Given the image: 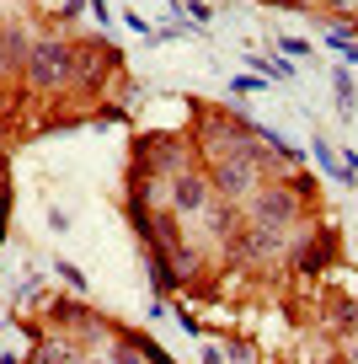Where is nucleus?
Instances as JSON below:
<instances>
[{"label": "nucleus", "mask_w": 358, "mask_h": 364, "mask_svg": "<svg viewBox=\"0 0 358 364\" xmlns=\"http://www.w3.org/2000/svg\"><path fill=\"white\" fill-rule=\"evenodd\" d=\"M192 150H198V161L219 166V161L241 156V150H257V124L251 118L214 113V107H198V118H192Z\"/></svg>", "instance_id": "nucleus-1"}, {"label": "nucleus", "mask_w": 358, "mask_h": 364, "mask_svg": "<svg viewBox=\"0 0 358 364\" xmlns=\"http://www.w3.org/2000/svg\"><path fill=\"white\" fill-rule=\"evenodd\" d=\"M241 209H246L251 225L273 230V236H289V230L305 220V198L294 193L289 182H262V188H257V193H251Z\"/></svg>", "instance_id": "nucleus-2"}, {"label": "nucleus", "mask_w": 358, "mask_h": 364, "mask_svg": "<svg viewBox=\"0 0 358 364\" xmlns=\"http://www.w3.org/2000/svg\"><path fill=\"white\" fill-rule=\"evenodd\" d=\"M27 80H33V91H43V97L75 86V43H70V38H38L33 59H27Z\"/></svg>", "instance_id": "nucleus-3"}, {"label": "nucleus", "mask_w": 358, "mask_h": 364, "mask_svg": "<svg viewBox=\"0 0 358 364\" xmlns=\"http://www.w3.org/2000/svg\"><path fill=\"white\" fill-rule=\"evenodd\" d=\"M262 171H268V150H241V156L219 161V166H209V182H214V193L230 198V204H246L251 193L262 188Z\"/></svg>", "instance_id": "nucleus-4"}, {"label": "nucleus", "mask_w": 358, "mask_h": 364, "mask_svg": "<svg viewBox=\"0 0 358 364\" xmlns=\"http://www.w3.org/2000/svg\"><path fill=\"white\" fill-rule=\"evenodd\" d=\"M112 75H124V54H118L107 38H80L75 43V91L97 97Z\"/></svg>", "instance_id": "nucleus-5"}, {"label": "nucleus", "mask_w": 358, "mask_h": 364, "mask_svg": "<svg viewBox=\"0 0 358 364\" xmlns=\"http://www.w3.org/2000/svg\"><path fill=\"white\" fill-rule=\"evenodd\" d=\"M289 268L300 279H315V273L337 268V225H315V236H305L300 247L289 252Z\"/></svg>", "instance_id": "nucleus-6"}, {"label": "nucleus", "mask_w": 358, "mask_h": 364, "mask_svg": "<svg viewBox=\"0 0 358 364\" xmlns=\"http://www.w3.org/2000/svg\"><path fill=\"white\" fill-rule=\"evenodd\" d=\"M214 198V182L203 177V171H177V177H166V209L171 215H188V220H198V209Z\"/></svg>", "instance_id": "nucleus-7"}, {"label": "nucleus", "mask_w": 358, "mask_h": 364, "mask_svg": "<svg viewBox=\"0 0 358 364\" xmlns=\"http://www.w3.org/2000/svg\"><path fill=\"white\" fill-rule=\"evenodd\" d=\"M27 59H33V38L22 22H0V80L27 75Z\"/></svg>", "instance_id": "nucleus-8"}, {"label": "nucleus", "mask_w": 358, "mask_h": 364, "mask_svg": "<svg viewBox=\"0 0 358 364\" xmlns=\"http://www.w3.org/2000/svg\"><path fill=\"white\" fill-rule=\"evenodd\" d=\"M27 364H86V353H80V343H75V338H65V332H48V338H38V343H33Z\"/></svg>", "instance_id": "nucleus-9"}, {"label": "nucleus", "mask_w": 358, "mask_h": 364, "mask_svg": "<svg viewBox=\"0 0 358 364\" xmlns=\"http://www.w3.org/2000/svg\"><path fill=\"white\" fill-rule=\"evenodd\" d=\"M145 268H150V284H156V295H171V289H182L177 262H171L161 247H145Z\"/></svg>", "instance_id": "nucleus-10"}, {"label": "nucleus", "mask_w": 358, "mask_h": 364, "mask_svg": "<svg viewBox=\"0 0 358 364\" xmlns=\"http://www.w3.org/2000/svg\"><path fill=\"white\" fill-rule=\"evenodd\" d=\"M315 161H321V171H326L332 182H347V177H353V171H347L342 161L332 156V145H326V139H315Z\"/></svg>", "instance_id": "nucleus-11"}, {"label": "nucleus", "mask_w": 358, "mask_h": 364, "mask_svg": "<svg viewBox=\"0 0 358 364\" xmlns=\"http://www.w3.org/2000/svg\"><path fill=\"white\" fill-rule=\"evenodd\" d=\"M332 91H337V107L353 113V75H347V70H337V75H332Z\"/></svg>", "instance_id": "nucleus-12"}, {"label": "nucleus", "mask_w": 358, "mask_h": 364, "mask_svg": "<svg viewBox=\"0 0 358 364\" xmlns=\"http://www.w3.org/2000/svg\"><path fill=\"white\" fill-rule=\"evenodd\" d=\"M332 327H337V332H353V327H358V300H337Z\"/></svg>", "instance_id": "nucleus-13"}, {"label": "nucleus", "mask_w": 358, "mask_h": 364, "mask_svg": "<svg viewBox=\"0 0 358 364\" xmlns=\"http://www.w3.org/2000/svg\"><path fill=\"white\" fill-rule=\"evenodd\" d=\"M283 182H289V188H294V193L305 198V204L315 198V177H310V171H294V177H283Z\"/></svg>", "instance_id": "nucleus-14"}, {"label": "nucleus", "mask_w": 358, "mask_h": 364, "mask_svg": "<svg viewBox=\"0 0 358 364\" xmlns=\"http://www.w3.org/2000/svg\"><path fill=\"white\" fill-rule=\"evenodd\" d=\"M278 48L289 59H310V43H305V38H278Z\"/></svg>", "instance_id": "nucleus-15"}, {"label": "nucleus", "mask_w": 358, "mask_h": 364, "mask_svg": "<svg viewBox=\"0 0 358 364\" xmlns=\"http://www.w3.org/2000/svg\"><path fill=\"white\" fill-rule=\"evenodd\" d=\"M59 279H65L70 289H86V273H80L75 262H59Z\"/></svg>", "instance_id": "nucleus-16"}, {"label": "nucleus", "mask_w": 358, "mask_h": 364, "mask_svg": "<svg viewBox=\"0 0 358 364\" xmlns=\"http://www.w3.org/2000/svg\"><path fill=\"white\" fill-rule=\"evenodd\" d=\"M262 86H268L262 75H241V80H230V91H235V97H246V91H262Z\"/></svg>", "instance_id": "nucleus-17"}, {"label": "nucleus", "mask_w": 358, "mask_h": 364, "mask_svg": "<svg viewBox=\"0 0 358 364\" xmlns=\"http://www.w3.org/2000/svg\"><path fill=\"white\" fill-rule=\"evenodd\" d=\"M332 43H337V54H342L347 65H358V38H337V33H332Z\"/></svg>", "instance_id": "nucleus-18"}, {"label": "nucleus", "mask_w": 358, "mask_h": 364, "mask_svg": "<svg viewBox=\"0 0 358 364\" xmlns=\"http://www.w3.org/2000/svg\"><path fill=\"white\" fill-rule=\"evenodd\" d=\"M188 16H192V22H198V27H209V22H214V11H209V6H203V0H188Z\"/></svg>", "instance_id": "nucleus-19"}, {"label": "nucleus", "mask_w": 358, "mask_h": 364, "mask_svg": "<svg viewBox=\"0 0 358 364\" xmlns=\"http://www.w3.org/2000/svg\"><path fill=\"white\" fill-rule=\"evenodd\" d=\"M48 230H70V215H65V209H48Z\"/></svg>", "instance_id": "nucleus-20"}, {"label": "nucleus", "mask_w": 358, "mask_h": 364, "mask_svg": "<svg viewBox=\"0 0 358 364\" xmlns=\"http://www.w3.org/2000/svg\"><path fill=\"white\" fill-rule=\"evenodd\" d=\"M59 16H65V22H75V16H80V0H65V6H59Z\"/></svg>", "instance_id": "nucleus-21"}, {"label": "nucleus", "mask_w": 358, "mask_h": 364, "mask_svg": "<svg viewBox=\"0 0 358 364\" xmlns=\"http://www.w3.org/2000/svg\"><path fill=\"white\" fill-rule=\"evenodd\" d=\"M203 364H224V348H214V343H209V348H203Z\"/></svg>", "instance_id": "nucleus-22"}, {"label": "nucleus", "mask_w": 358, "mask_h": 364, "mask_svg": "<svg viewBox=\"0 0 358 364\" xmlns=\"http://www.w3.org/2000/svg\"><path fill=\"white\" fill-rule=\"evenodd\" d=\"M326 6H332V11H337V22H342V16L353 11V0H326Z\"/></svg>", "instance_id": "nucleus-23"}, {"label": "nucleus", "mask_w": 358, "mask_h": 364, "mask_svg": "<svg viewBox=\"0 0 358 364\" xmlns=\"http://www.w3.org/2000/svg\"><path fill=\"white\" fill-rule=\"evenodd\" d=\"M268 6H289V11H305V6H315V0H268Z\"/></svg>", "instance_id": "nucleus-24"}, {"label": "nucleus", "mask_w": 358, "mask_h": 364, "mask_svg": "<svg viewBox=\"0 0 358 364\" xmlns=\"http://www.w3.org/2000/svg\"><path fill=\"white\" fill-rule=\"evenodd\" d=\"M86 364H112V353H91V359Z\"/></svg>", "instance_id": "nucleus-25"}, {"label": "nucleus", "mask_w": 358, "mask_h": 364, "mask_svg": "<svg viewBox=\"0 0 358 364\" xmlns=\"http://www.w3.org/2000/svg\"><path fill=\"white\" fill-rule=\"evenodd\" d=\"M0 364H16V359H0Z\"/></svg>", "instance_id": "nucleus-26"}, {"label": "nucleus", "mask_w": 358, "mask_h": 364, "mask_svg": "<svg viewBox=\"0 0 358 364\" xmlns=\"http://www.w3.org/2000/svg\"><path fill=\"white\" fill-rule=\"evenodd\" d=\"M0 177H6V166H0Z\"/></svg>", "instance_id": "nucleus-27"}]
</instances>
